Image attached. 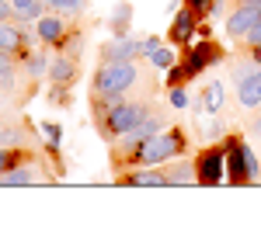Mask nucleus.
Returning a JSON list of instances; mask_svg holds the SVG:
<instances>
[{"label":"nucleus","instance_id":"f257e3e1","mask_svg":"<svg viewBox=\"0 0 261 243\" xmlns=\"http://www.w3.org/2000/svg\"><path fill=\"white\" fill-rule=\"evenodd\" d=\"M136 80H140V70H136V63H133V59H119V63L105 59V66L94 73V94L105 101L98 108L101 115H105L112 104L125 101V94L136 87Z\"/></svg>","mask_w":261,"mask_h":243},{"label":"nucleus","instance_id":"f03ea898","mask_svg":"<svg viewBox=\"0 0 261 243\" xmlns=\"http://www.w3.org/2000/svg\"><path fill=\"white\" fill-rule=\"evenodd\" d=\"M185 132L181 129H164V132H157V136H150V139H143L140 146H136V157L133 160L140 163V167H161V163L174 160V157H181L185 153Z\"/></svg>","mask_w":261,"mask_h":243},{"label":"nucleus","instance_id":"7ed1b4c3","mask_svg":"<svg viewBox=\"0 0 261 243\" xmlns=\"http://www.w3.org/2000/svg\"><path fill=\"white\" fill-rule=\"evenodd\" d=\"M233 87H237V101L244 111H258L261 108V66L254 59L233 63Z\"/></svg>","mask_w":261,"mask_h":243},{"label":"nucleus","instance_id":"20e7f679","mask_svg":"<svg viewBox=\"0 0 261 243\" xmlns=\"http://www.w3.org/2000/svg\"><path fill=\"white\" fill-rule=\"evenodd\" d=\"M223 146H226V174H230V184H247L261 174L258 157H254V149L247 142L226 139Z\"/></svg>","mask_w":261,"mask_h":243},{"label":"nucleus","instance_id":"39448f33","mask_svg":"<svg viewBox=\"0 0 261 243\" xmlns=\"http://www.w3.org/2000/svg\"><path fill=\"white\" fill-rule=\"evenodd\" d=\"M146 111H150V104H143V101H119L105 111V122L101 125H105L108 136H125V132H133L143 122Z\"/></svg>","mask_w":261,"mask_h":243},{"label":"nucleus","instance_id":"423d86ee","mask_svg":"<svg viewBox=\"0 0 261 243\" xmlns=\"http://www.w3.org/2000/svg\"><path fill=\"white\" fill-rule=\"evenodd\" d=\"M195 170H199V184H220L223 174H226V146L205 149L195 160Z\"/></svg>","mask_w":261,"mask_h":243},{"label":"nucleus","instance_id":"0eeeda50","mask_svg":"<svg viewBox=\"0 0 261 243\" xmlns=\"http://www.w3.org/2000/svg\"><path fill=\"white\" fill-rule=\"evenodd\" d=\"M258 21H261V11H258V7H247V4H241V7H237V11L226 18V35H230V39H244V35H247V32H251Z\"/></svg>","mask_w":261,"mask_h":243},{"label":"nucleus","instance_id":"6e6552de","mask_svg":"<svg viewBox=\"0 0 261 243\" xmlns=\"http://www.w3.org/2000/svg\"><path fill=\"white\" fill-rule=\"evenodd\" d=\"M164 129H167V118H164L161 111H146L140 125H136L133 132H125V146H140L143 139L157 136V132H164Z\"/></svg>","mask_w":261,"mask_h":243},{"label":"nucleus","instance_id":"1a4fd4ad","mask_svg":"<svg viewBox=\"0 0 261 243\" xmlns=\"http://www.w3.org/2000/svg\"><path fill=\"white\" fill-rule=\"evenodd\" d=\"M220 56H216V49L205 42V45H195L192 52H185V63H181V70H185V77L192 80V77H199L202 70L209 66V63H216Z\"/></svg>","mask_w":261,"mask_h":243},{"label":"nucleus","instance_id":"9d476101","mask_svg":"<svg viewBox=\"0 0 261 243\" xmlns=\"http://www.w3.org/2000/svg\"><path fill=\"white\" fill-rule=\"evenodd\" d=\"M39 181H49V177L42 174L35 163H14L11 170L0 174V184H7V188H18V184H39Z\"/></svg>","mask_w":261,"mask_h":243},{"label":"nucleus","instance_id":"9b49d317","mask_svg":"<svg viewBox=\"0 0 261 243\" xmlns=\"http://www.w3.org/2000/svg\"><path fill=\"white\" fill-rule=\"evenodd\" d=\"M223 80H209L205 87H202V94H199V101H195V108H199L202 115H220L223 111Z\"/></svg>","mask_w":261,"mask_h":243},{"label":"nucleus","instance_id":"f8f14e48","mask_svg":"<svg viewBox=\"0 0 261 243\" xmlns=\"http://www.w3.org/2000/svg\"><path fill=\"white\" fill-rule=\"evenodd\" d=\"M35 32H39V39L49 42V45H63V42H66V24H63V18H56V14L39 18Z\"/></svg>","mask_w":261,"mask_h":243},{"label":"nucleus","instance_id":"ddd939ff","mask_svg":"<svg viewBox=\"0 0 261 243\" xmlns=\"http://www.w3.org/2000/svg\"><path fill=\"white\" fill-rule=\"evenodd\" d=\"M122 184H133V188H171L167 184V174L164 170H153V167H143L136 174H125Z\"/></svg>","mask_w":261,"mask_h":243},{"label":"nucleus","instance_id":"4468645a","mask_svg":"<svg viewBox=\"0 0 261 243\" xmlns=\"http://www.w3.org/2000/svg\"><path fill=\"white\" fill-rule=\"evenodd\" d=\"M192 32H195V11H192V7H188V11H178V14H174V24H171V39L188 42Z\"/></svg>","mask_w":261,"mask_h":243},{"label":"nucleus","instance_id":"2eb2a0df","mask_svg":"<svg viewBox=\"0 0 261 243\" xmlns=\"http://www.w3.org/2000/svg\"><path fill=\"white\" fill-rule=\"evenodd\" d=\"M167 184H171V188H178V184H199V170H195V163H188V160L174 163V167L167 170Z\"/></svg>","mask_w":261,"mask_h":243},{"label":"nucleus","instance_id":"dca6fc26","mask_svg":"<svg viewBox=\"0 0 261 243\" xmlns=\"http://www.w3.org/2000/svg\"><path fill=\"white\" fill-rule=\"evenodd\" d=\"M73 73H77L73 56H56V59L49 63V80H53V83H70V80H73Z\"/></svg>","mask_w":261,"mask_h":243},{"label":"nucleus","instance_id":"f3484780","mask_svg":"<svg viewBox=\"0 0 261 243\" xmlns=\"http://www.w3.org/2000/svg\"><path fill=\"white\" fill-rule=\"evenodd\" d=\"M0 49H7V52H21V32H18V24L0 21Z\"/></svg>","mask_w":261,"mask_h":243},{"label":"nucleus","instance_id":"a211bd4d","mask_svg":"<svg viewBox=\"0 0 261 243\" xmlns=\"http://www.w3.org/2000/svg\"><path fill=\"white\" fill-rule=\"evenodd\" d=\"M42 4H45V0H11V7H14V18H21V21L42 18Z\"/></svg>","mask_w":261,"mask_h":243},{"label":"nucleus","instance_id":"6ab92c4d","mask_svg":"<svg viewBox=\"0 0 261 243\" xmlns=\"http://www.w3.org/2000/svg\"><path fill=\"white\" fill-rule=\"evenodd\" d=\"M150 59H153V66L167 70V66H174V49H167V45H157V49L150 52Z\"/></svg>","mask_w":261,"mask_h":243},{"label":"nucleus","instance_id":"aec40b11","mask_svg":"<svg viewBox=\"0 0 261 243\" xmlns=\"http://www.w3.org/2000/svg\"><path fill=\"white\" fill-rule=\"evenodd\" d=\"M45 7H53V11H60V14H77L84 7V0H45Z\"/></svg>","mask_w":261,"mask_h":243},{"label":"nucleus","instance_id":"412c9836","mask_svg":"<svg viewBox=\"0 0 261 243\" xmlns=\"http://www.w3.org/2000/svg\"><path fill=\"white\" fill-rule=\"evenodd\" d=\"M45 66H49V63H45V52H32V56H28V77H42Z\"/></svg>","mask_w":261,"mask_h":243},{"label":"nucleus","instance_id":"4be33fe9","mask_svg":"<svg viewBox=\"0 0 261 243\" xmlns=\"http://www.w3.org/2000/svg\"><path fill=\"white\" fill-rule=\"evenodd\" d=\"M167 101H171V108H185V104H188V94H185V87H181V83H174V87H171Z\"/></svg>","mask_w":261,"mask_h":243},{"label":"nucleus","instance_id":"5701e85b","mask_svg":"<svg viewBox=\"0 0 261 243\" xmlns=\"http://www.w3.org/2000/svg\"><path fill=\"white\" fill-rule=\"evenodd\" d=\"M14 163H18V157H14L11 149H4V146H0V174H4V170H11Z\"/></svg>","mask_w":261,"mask_h":243},{"label":"nucleus","instance_id":"b1692460","mask_svg":"<svg viewBox=\"0 0 261 243\" xmlns=\"http://www.w3.org/2000/svg\"><path fill=\"white\" fill-rule=\"evenodd\" d=\"M213 4H216V0H188V7H192L195 14H209V11H213Z\"/></svg>","mask_w":261,"mask_h":243},{"label":"nucleus","instance_id":"393cba45","mask_svg":"<svg viewBox=\"0 0 261 243\" xmlns=\"http://www.w3.org/2000/svg\"><path fill=\"white\" fill-rule=\"evenodd\" d=\"M11 70H14V52L0 49V73H11Z\"/></svg>","mask_w":261,"mask_h":243},{"label":"nucleus","instance_id":"a878e982","mask_svg":"<svg viewBox=\"0 0 261 243\" xmlns=\"http://www.w3.org/2000/svg\"><path fill=\"white\" fill-rule=\"evenodd\" d=\"M244 42H247L251 49H258V45H261V21L251 28V32H247V35H244Z\"/></svg>","mask_w":261,"mask_h":243},{"label":"nucleus","instance_id":"bb28decb","mask_svg":"<svg viewBox=\"0 0 261 243\" xmlns=\"http://www.w3.org/2000/svg\"><path fill=\"white\" fill-rule=\"evenodd\" d=\"M42 129H45V132H49V142H53V146H56V142H60V125H53V122H45V125H42Z\"/></svg>","mask_w":261,"mask_h":243},{"label":"nucleus","instance_id":"cd10ccee","mask_svg":"<svg viewBox=\"0 0 261 243\" xmlns=\"http://www.w3.org/2000/svg\"><path fill=\"white\" fill-rule=\"evenodd\" d=\"M14 18V7H11V0H0V21H11Z\"/></svg>","mask_w":261,"mask_h":243},{"label":"nucleus","instance_id":"c85d7f7f","mask_svg":"<svg viewBox=\"0 0 261 243\" xmlns=\"http://www.w3.org/2000/svg\"><path fill=\"white\" fill-rule=\"evenodd\" d=\"M18 142V132H14V129H11V132H7V129H0V142Z\"/></svg>","mask_w":261,"mask_h":243},{"label":"nucleus","instance_id":"c756f323","mask_svg":"<svg viewBox=\"0 0 261 243\" xmlns=\"http://www.w3.org/2000/svg\"><path fill=\"white\" fill-rule=\"evenodd\" d=\"M251 132H254V136H258V139H261V115H258V118H254V122H251Z\"/></svg>","mask_w":261,"mask_h":243},{"label":"nucleus","instance_id":"7c9ffc66","mask_svg":"<svg viewBox=\"0 0 261 243\" xmlns=\"http://www.w3.org/2000/svg\"><path fill=\"white\" fill-rule=\"evenodd\" d=\"M241 4H247V7H258V11H261V0H241Z\"/></svg>","mask_w":261,"mask_h":243},{"label":"nucleus","instance_id":"2f4dec72","mask_svg":"<svg viewBox=\"0 0 261 243\" xmlns=\"http://www.w3.org/2000/svg\"><path fill=\"white\" fill-rule=\"evenodd\" d=\"M220 4H223V0H216V4H213V7H220Z\"/></svg>","mask_w":261,"mask_h":243}]
</instances>
